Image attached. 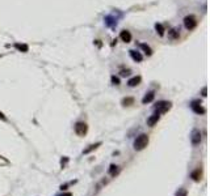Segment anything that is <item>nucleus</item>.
Wrapping results in <instances>:
<instances>
[{
	"instance_id": "dca6fc26",
	"label": "nucleus",
	"mask_w": 210,
	"mask_h": 196,
	"mask_svg": "<svg viewBox=\"0 0 210 196\" xmlns=\"http://www.w3.org/2000/svg\"><path fill=\"white\" fill-rule=\"evenodd\" d=\"M140 47H142V50L144 51V54H146V55H149V56H150V55H152V50H151L150 47L147 46V44L140 43Z\"/></svg>"
},
{
	"instance_id": "f03ea898",
	"label": "nucleus",
	"mask_w": 210,
	"mask_h": 196,
	"mask_svg": "<svg viewBox=\"0 0 210 196\" xmlns=\"http://www.w3.org/2000/svg\"><path fill=\"white\" fill-rule=\"evenodd\" d=\"M172 107V104L171 102H167V101H159L156 105H155V111L159 112V114H164V112H167L168 110Z\"/></svg>"
},
{
	"instance_id": "0eeeda50",
	"label": "nucleus",
	"mask_w": 210,
	"mask_h": 196,
	"mask_svg": "<svg viewBox=\"0 0 210 196\" xmlns=\"http://www.w3.org/2000/svg\"><path fill=\"white\" fill-rule=\"evenodd\" d=\"M159 119H160V114H159V112H156V111H155V114H152V115H151L149 119H147V126L154 127V126L158 122H159Z\"/></svg>"
},
{
	"instance_id": "423d86ee",
	"label": "nucleus",
	"mask_w": 210,
	"mask_h": 196,
	"mask_svg": "<svg viewBox=\"0 0 210 196\" xmlns=\"http://www.w3.org/2000/svg\"><path fill=\"white\" fill-rule=\"evenodd\" d=\"M201 132H200L198 129H193V132H192V136H191V141L193 144L194 146L200 145V143H201Z\"/></svg>"
},
{
	"instance_id": "6ab92c4d",
	"label": "nucleus",
	"mask_w": 210,
	"mask_h": 196,
	"mask_svg": "<svg viewBox=\"0 0 210 196\" xmlns=\"http://www.w3.org/2000/svg\"><path fill=\"white\" fill-rule=\"evenodd\" d=\"M9 163H11V162H9L7 158H4L3 156H0V167H1V166H8Z\"/></svg>"
},
{
	"instance_id": "f3484780",
	"label": "nucleus",
	"mask_w": 210,
	"mask_h": 196,
	"mask_svg": "<svg viewBox=\"0 0 210 196\" xmlns=\"http://www.w3.org/2000/svg\"><path fill=\"white\" fill-rule=\"evenodd\" d=\"M15 47H16L17 50L22 51V53H26V51H28V46H26V44H20V43H16V44H15Z\"/></svg>"
},
{
	"instance_id": "5701e85b",
	"label": "nucleus",
	"mask_w": 210,
	"mask_h": 196,
	"mask_svg": "<svg viewBox=\"0 0 210 196\" xmlns=\"http://www.w3.org/2000/svg\"><path fill=\"white\" fill-rule=\"evenodd\" d=\"M112 82H113V85H120V80H118V78H117L116 76L112 77Z\"/></svg>"
},
{
	"instance_id": "2eb2a0df",
	"label": "nucleus",
	"mask_w": 210,
	"mask_h": 196,
	"mask_svg": "<svg viewBox=\"0 0 210 196\" xmlns=\"http://www.w3.org/2000/svg\"><path fill=\"white\" fill-rule=\"evenodd\" d=\"M122 105L123 106H132L134 105V98L133 97H126L122 99Z\"/></svg>"
},
{
	"instance_id": "ddd939ff",
	"label": "nucleus",
	"mask_w": 210,
	"mask_h": 196,
	"mask_svg": "<svg viewBox=\"0 0 210 196\" xmlns=\"http://www.w3.org/2000/svg\"><path fill=\"white\" fill-rule=\"evenodd\" d=\"M108 173H109V175H112V177H116V175L120 173V167L117 166V165L112 163L111 166H109V170H108Z\"/></svg>"
},
{
	"instance_id": "b1692460",
	"label": "nucleus",
	"mask_w": 210,
	"mask_h": 196,
	"mask_svg": "<svg viewBox=\"0 0 210 196\" xmlns=\"http://www.w3.org/2000/svg\"><path fill=\"white\" fill-rule=\"evenodd\" d=\"M0 119H1V120H7V116H5L4 114H3L1 111H0Z\"/></svg>"
},
{
	"instance_id": "9b49d317",
	"label": "nucleus",
	"mask_w": 210,
	"mask_h": 196,
	"mask_svg": "<svg viewBox=\"0 0 210 196\" xmlns=\"http://www.w3.org/2000/svg\"><path fill=\"white\" fill-rule=\"evenodd\" d=\"M130 56H132L133 60H135V61H142L143 60L142 54L138 53V51H135V50H130Z\"/></svg>"
},
{
	"instance_id": "39448f33",
	"label": "nucleus",
	"mask_w": 210,
	"mask_h": 196,
	"mask_svg": "<svg viewBox=\"0 0 210 196\" xmlns=\"http://www.w3.org/2000/svg\"><path fill=\"white\" fill-rule=\"evenodd\" d=\"M191 107H192V110H193L196 114H198V115H204L206 112L205 107H202V105H201V102H200V101H193L191 104Z\"/></svg>"
},
{
	"instance_id": "4468645a",
	"label": "nucleus",
	"mask_w": 210,
	"mask_h": 196,
	"mask_svg": "<svg viewBox=\"0 0 210 196\" xmlns=\"http://www.w3.org/2000/svg\"><path fill=\"white\" fill-rule=\"evenodd\" d=\"M101 145V143H96V144H92V145H89L88 148H85V149L83 150V154H88V153H91V152H93V150H96L97 148Z\"/></svg>"
},
{
	"instance_id": "20e7f679",
	"label": "nucleus",
	"mask_w": 210,
	"mask_h": 196,
	"mask_svg": "<svg viewBox=\"0 0 210 196\" xmlns=\"http://www.w3.org/2000/svg\"><path fill=\"white\" fill-rule=\"evenodd\" d=\"M184 25L185 27H187L188 30H192V29H194L196 26H197V18H196L194 16H187L184 18Z\"/></svg>"
},
{
	"instance_id": "f257e3e1",
	"label": "nucleus",
	"mask_w": 210,
	"mask_h": 196,
	"mask_svg": "<svg viewBox=\"0 0 210 196\" xmlns=\"http://www.w3.org/2000/svg\"><path fill=\"white\" fill-rule=\"evenodd\" d=\"M149 141H150L149 135H146V133H140V135L134 140V149L135 150H143L144 148L149 145Z\"/></svg>"
},
{
	"instance_id": "7ed1b4c3",
	"label": "nucleus",
	"mask_w": 210,
	"mask_h": 196,
	"mask_svg": "<svg viewBox=\"0 0 210 196\" xmlns=\"http://www.w3.org/2000/svg\"><path fill=\"white\" fill-rule=\"evenodd\" d=\"M87 132H88V126H87V123H84V122H78L76 124H75V133H76L78 136L83 137V136L87 135Z\"/></svg>"
},
{
	"instance_id": "aec40b11",
	"label": "nucleus",
	"mask_w": 210,
	"mask_h": 196,
	"mask_svg": "<svg viewBox=\"0 0 210 196\" xmlns=\"http://www.w3.org/2000/svg\"><path fill=\"white\" fill-rule=\"evenodd\" d=\"M170 38H172V39H176V38H179V33H177V30H175V29H172V30H170Z\"/></svg>"
},
{
	"instance_id": "1a4fd4ad",
	"label": "nucleus",
	"mask_w": 210,
	"mask_h": 196,
	"mask_svg": "<svg viewBox=\"0 0 210 196\" xmlns=\"http://www.w3.org/2000/svg\"><path fill=\"white\" fill-rule=\"evenodd\" d=\"M120 38H121L125 43H129L132 41V34H130L129 30H122L121 34H120Z\"/></svg>"
},
{
	"instance_id": "9d476101",
	"label": "nucleus",
	"mask_w": 210,
	"mask_h": 196,
	"mask_svg": "<svg viewBox=\"0 0 210 196\" xmlns=\"http://www.w3.org/2000/svg\"><path fill=\"white\" fill-rule=\"evenodd\" d=\"M155 98V93L154 92H149L146 95L143 97L142 99V104L143 105H146V104H150V102H152V99Z\"/></svg>"
},
{
	"instance_id": "a211bd4d",
	"label": "nucleus",
	"mask_w": 210,
	"mask_h": 196,
	"mask_svg": "<svg viewBox=\"0 0 210 196\" xmlns=\"http://www.w3.org/2000/svg\"><path fill=\"white\" fill-rule=\"evenodd\" d=\"M155 29H156V32L159 33V36H163L164 34V27H163L161 24H156V25H155Z\"/></svg>"
},
{
	"instance_id": "393cba45",
	"label": "nucleus",
	"mask_w": 210,
	"mask_h": 196,
	"mask_svg": "<svg viewBox=\"0 0 210 196\" xmlns=\"http://www.w3.org/2000/svg\"><path fill=\"white\" fill-rule=\"evenodd\" d=\"M202 95H204V97H206V95H208V94H206V88L202 89Z\"/></svg>"
},
{
	"instance_id": "412c9836",
	"label": "nucleus",
	"mask_w": 210,
	"mask_h": 196,
	"mask_svg": "<svg viewBox=\"0 0 210 196\" xmlns=\"http://www.w3.org/2000/svg\"><path fill=\"white\" fill-rule=\"evenodd\" d=\"M176 196H188V191L185 188H179V191L176 192Z\"/></svg>"
},
{
	"instance_id": "f8f14e48",
	"label": "nucleus",
	"mask_w": 210,
	"mask_h": 196,
	"mask_svg": "<svg viewBox=\"0 0 210 196\" xmlns=\"http://www.w3.org/2000/svg\"><path fill=\"white\" fill-rule=\"evenodd\" d=\"M140 81H142V78H140V76H135V77L130 78L127 84H129V87L134 88V87H137V85H139V84H140Z\"/></svg>"
},
{
	"instance_id": "a878e982",
	"label": "nucleus",
	"mask_w": 210,
	"mask_h": 196,
	"mask_svg": "<svg viewBox=\"0 0 210 196\" xmlns=\"http://www.w3.org/2000/svg\"><path fill=\"white\" fill-rule=\"evenodd\" d=\"M61 196H72L71 192H66V194H63V195H61Z\"/></svg>"
},
{
	"instance_id": "4be33fe9",
	"label": "nucleus",
	"mask_w": 210,
	"mask_h": 196,
	"mask_svg": "<svg viewBox=\"0 0 210 196\" xmlns=\"http://www.w3.org/2000/svg\"><path fill=\"white\" fill-rule=\"evenodd\" d=\"M120 73H121V76H123V77H125V76H129V75H130V70H122L121 72H120Z\"/></svg>"
},
{
	"instance_id": "6e6552de",
	"label": "nucleus",
	"mask_w": 210,
	"mask_h": 196,
	"mask_svg": "<svg viewBox=\"0 0 210 196\" xmlns=\"http://www.w3.org/2000/svg\"><path fill=\"white\" fill-rule=\"evenodd\" d=\"M191 178L193 179L194 182H200L202 178V169L201 167H197V169H194L193 171L191 173Z\"/></svg>"
}]
</instances>
